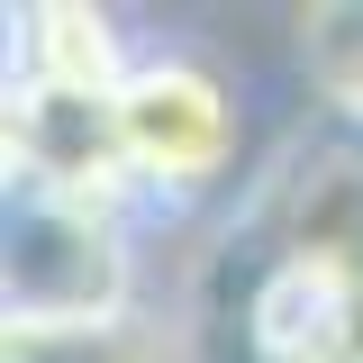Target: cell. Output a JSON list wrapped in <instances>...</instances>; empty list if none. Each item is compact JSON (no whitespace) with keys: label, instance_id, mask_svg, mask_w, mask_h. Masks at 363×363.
Here are the masks:
<instances>
[{"label":"cell","instance_id":"6da1fadb","mask_svg":"<svg viewBox=\"0 0 363 363\" xmlns=\"http://www.w3.org/2000/svg\"><path fill=\"white\" fill-rule=\"evenodd\" d=\"M118 145H128V173L145 191L155 227H182L200 209H236V191L255 182L245 91L191 37H155L136 55L128 91H118Z\"/></svg>","mask_w":363,"mask_h":363},{"label":"cell","instance_id":"7a4b0ae2","mask_svg":"<svg viewBox=\"0 0 363 363\" xmlns=\"http://www.w3.org/2000/svg\"><path fill=\"white\" fill-rule=\"evenodd\" d=\"M145 236L128 209H91L37 182L0 191V327H109L145 318Z\"/></svg>","mask_w":363,"mask_h":363},{"label":"cell","instance_id":"3957f363","mask_svg":"<svg viewBox=\"0 0 363 363\" xmlns=\"http://www.w3.org/2000/svg\"><path fill=\"white\" fill-rule=\"evenodd\" d=\"M145 45L128 37L118 9L100 0H28L9 9V82H45V91H91L118 100Z\"/></svg>","mask_w":363,"mask_h":363},{"label":"cell","instance_id":"277c9868","mask_svg":"<svg viewBox=\"0 0 363 363\" xmlns=\"http://www.w3.org/2000/svg\"><path fill=\"white\" fill-rule=\"evenodd\" d=\"M291 64L309 91V118L363 128V0H327L291 18Z\"/></svg>","mask_w":363,"mask_h":363},{"label":"cell","instance_id":"5b68a950","mask_svg":"<svg viewBox=\"0 0 363 363\" xmlns=\"http://www.w3.org/2000/svg\"><path fill=\"white\" fill-rule=\"evenodd\" d=\"M0 363H182V327L173 309L109 327H0Z\"/></svg>","mask_w":363,"mask_h":363}]
</instances>
